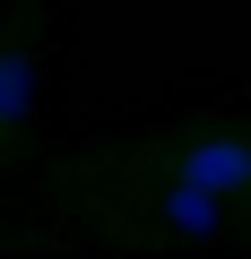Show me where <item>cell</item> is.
Returning <instances> with one entry per match:
<instances>
[{"label": "cell", "instance_id": "cell-1", "mask_svg": "<svg viewBox=\"0 0 251 259\" xmlns=\"http://www.w3.org/2000/svg\"><path fill=\"white\" fill-rule=\"evenodd\" d=\"M113 147H130V156H148V164L191 173L199 190H217L234 207L242 242H251V121H234V112H182L165 130H130V139H113Z\"/></svg>", "mask_w": 251, "mask_h": 259}, {"label": "cell", "instance_id": "cell-2", "mask_svg": "<svg viewBox=\"0 0 251 259\" xmlns=\"http://www.w3.org/2000/svg\"><path fill=\"white\" fill-rule=\"evenodd\" d=\"M26 121H35V9H9L0 18V173L18 164Z\"/></svg>", "mask_w": 251, "mask_h": 259}]
</instances>
